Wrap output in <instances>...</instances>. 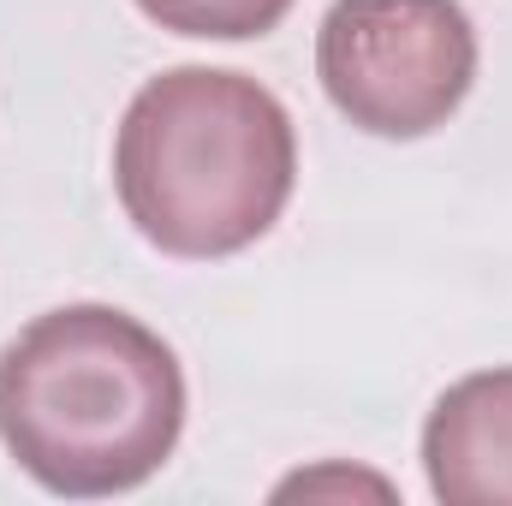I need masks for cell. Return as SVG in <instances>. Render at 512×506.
Here are the masks:
<instances>
[{
	"instance_id": "cell-3",
	"label": "cell",
	"mask_w": 512,
	"mask_h": 506,
	"mask_svg": "<svg viewBox=\"0 0 512 506\" xmlns=\"http://www.w3.org/2000/svg\"><path fill=\"white\" fill-rule=\"evenodd\" d=\"M328 102L370 137H429L477 84V24L459 0H334L316 30Z\"/></svg>"
},
{
	"instance_id": "cell-1",
	"label": "cell",
	"mask_w": 512,
	"mask_h": 506,
	"mask_svg": "<svg viewBox=\"0 0 512 506\" xmlns=\"http://www.w3.org/2000/svg\"><path fill=\"white\" fill-rule=\"evenodd\" d=\"M185 429L173 346L114 304H60L0 352V447L66 501L149 483Z\"/></svg>"
},
{
	"instance_id": "cell-5",
	"label": "cell",
	"mask_w": 512,
	"mask_h": 506,
	"mask_svg": "<svg viewBox=\"0 0 512 506\" xmlns=\"http://www.w3.org/2000/svg\"><path fill=\"white\" fill-rule=\"evenodd\" d=\"M143 18H155L173 36H203V42H251L268 36L292 0H137Z\"/></svg>"
},
{
	"instance_id": "cell-4",
	"label": "cell",
	"mask_w": 512,
	"mask_h": 506,
	"mask_svg": "<svg viewBox=\"0 0 512 506\" xmlns=\"http://www.w3.org/2000/svg\"><path fill=\"white\" fill-rule=\"evenodd\" d=\"M423 471L441 506H512V370H477L435 399Z\"/></svg>"
},
{
	"instance_id": "cell-2",
	"label": "cell",
	"mask_w": 512,
	"mask_h": 506,
	"mask_svg": "<svg viewBox=\"0 0 512 506\" xmlns=\"http://www.w3.org/2000/svg\"><path fill=\"white\" fill-rule=\"evenodd\" d=\"M298 185V131L268 84L227 66H167L131 96L114 137V191L167 256H239Z\"/></svg>"
}]
</instances>
